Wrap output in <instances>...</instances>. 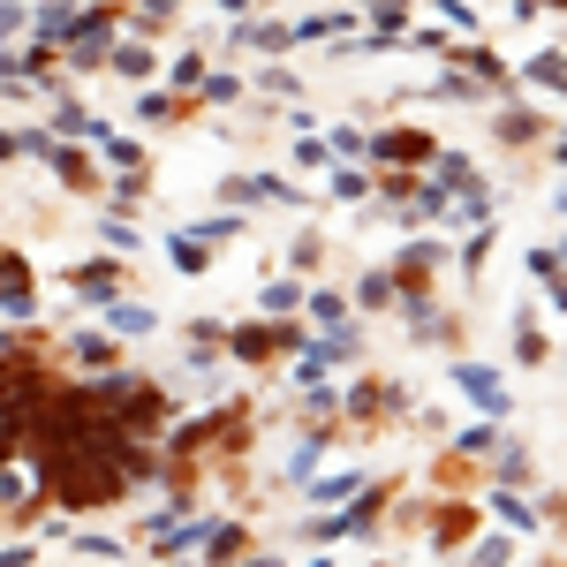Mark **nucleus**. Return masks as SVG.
Wrapping results in <instances>:
<instances>
[{
  "instance_id": "obj_1",
  "label": "nucleus",
  "mask_w": 567,
  "mask_h": 567,
  "mask_svg": "<svg viewBox=\"0 0 567 567\" xmlns=\"http://www.w3.org/2000/svg\"><path fill=\"white\" fill-rule=\"evenodd\" d=\"M114 325H122V333H144V325H151V310H144V303H122V310H114Z\"/></svg>"
}]
</instances>
